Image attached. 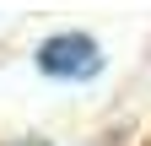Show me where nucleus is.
I'll return each mask as SVG.
<instances>
[{"label": "nucleus", "instance_id": "obj_1", "mask_svg": "<svg viewBox=\"0 0 151 146\" xmlns=\"http://www.w3.org/2000/svg\"><path fill=\"white\" fill-rule=\"evenodd\" d=\"M38 70L54 81H86L103 70V49L92 33H54L38 43Z\"/></svg>", "mask_w": 151, "mask_h": 146}, {"label": "nucleus", "instance_id": "obj_2", "mask_svg": "<svg viewBox=\"0 0 151 146\" xmlns=\"http://www.w3.org/2000/svg\"><path fill=\"white\" fill-rule=\"evenodd\" d=\"M11 146H49V141H11Z\"/></svg>", "mask_w": 151, "mask_h": 146}]
</instances>
